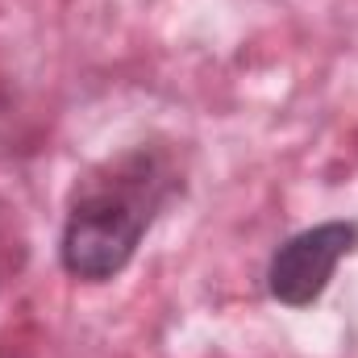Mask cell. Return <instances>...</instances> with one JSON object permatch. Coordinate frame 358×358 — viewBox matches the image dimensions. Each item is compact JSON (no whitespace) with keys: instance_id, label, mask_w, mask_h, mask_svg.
<instances>
[{"instance_id":"cell-2","label":"cell","mask_w":358,"mask_h":358,"mask_svg":"<svg viewBox=\"0 0 358 358\" xmlns=\"http://www.w3.org/2000/svg\"><path fill=\"white\" fill-rule=\"evenodd\" d=\"M358 250V221L334 217L283 238L267 259V296L283 308H313L338 263Z\"/></svg>"},{"instance_id":"cell-1","label":"cell","mask_w":358,"mask_h":358,"mask_svg":"<svg viewBox=\"0 0 358 358\" xmlns=\"http://www.w3.org/2000/svg\"><path fill=\"white\" fill-rule=\"evenodd\" d=\"M183 187L176 150L159 142L125 146L76 179L67 196L59 263L80 283H108L134 263L142 238Z\"/></svg>"}]
</instances>
